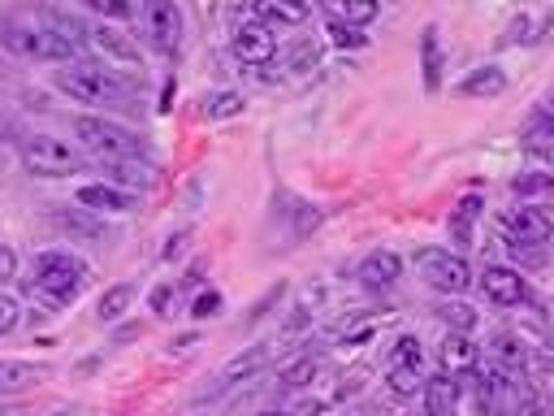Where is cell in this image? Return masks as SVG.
<instances>
[{"label":"cell","instance_id":"6da1fadb","mask_svg":"<svg viewBox=\"0 0 554 416\" xmlns=\"http://www.w3.org/2000/svg\"><path fill=\"white\" fill-rule=\"evenodd\" d=\"M74 139L83 143V152L96 156L100 165L104 161H135V156H143V139L122 122H109V117H78Z\"/></svg>","mask_w":554,"mask_h":416},{"label":"cell","instance_id":"7a4b0ae2","mask_svg":"<svg viewBox=\"0 0 554 416\" xmlns=\"http://www.w3.org/2000/svg\"><path fill=\"white\" fill-rule=\"evenodd\" d=\"M57 87L78 104H122V100H130V87L122 83V78H117L113 70H104V65H91V61H78V65H70V70H61Z\"/></svg>","mask_w":554,"mask_h":416},{"label":"cell","instance_id":"3957f363","mask_svg":"<svg viewBox=\"0 0 554 416\" xmlns=\"http://www.w3.org/2000/svg\"><path fill=\"white\" fill-rule=\"evenodd\" d=\"M83 273H87L83 260H74L70 252H39L31 291L52 299V304H70V299L83 291Z\"/></svg>","mask_w":554,"mask_h":416},{"label":"cell","instance_id":"277c9868","mask_svg":"<svg viewBox=\"0 0 554 416\" xmlns=\"http://www.w3.org/2000/svg\"><path fill=\"white\" fill-rule=\"evenodd\" d=\"M0 39H5V48H13L18 57H35V61H70L78 57V44H70L57 26H35V22H9L5 31H0Z\"/></svg>","mask_w":554,"mask_h":416},{"label":"cell","instance_id":"5b68a950","mask_svg":"<svg viewBox=\"0 0 554 416\" xmlns=\"http://www.w3.org/2000/svg\"><path fill=\"white\" fill-rule=\"evenodd\" d=\"M22 165L31 169L35 178H70L83 169V152L57 135H35L22 143Z\"/></svg>","mask_w":554,"mask_h":416},{"label":"cell","instance_id":"8992f818","mask_svg":"<svg viewBox=\"0 0 554 416\" xmlns=\"http://www.w3.org/2000/svg\"><path fill=\"white\" fill-rule=\"evenodd\" d=\"M416 269H420V278H425L433 291H442V295H464L472 286L468 260L459 252H451V247H420Z\"/></svg>","mask_w":554,"mask_h":416},{"label":"cell","instance_id":"52a82bcc","mask_svg":"<svg viewBox=\"0 0 554 416\" xmlns=\"http://www.w3.org/2000/svg\"><path fill=\"white\" fill-rule=\"evenodd\" d=\"M83 44L104 61V70H109V65H117V70H139V48L130 44L122 31H113V26H104V22L100 26H87Z\"/></svg>","mask_w":554,"mask_h":416},{"label":"cell","instance_id":"ba28073f","mask_svg":"<svg viewBox=\"0 0 554 416\" xmlns=\"http://www.w3.org/2000/svg\"><path fill=\"white\" fill-rule=\"evenodd\" d=\"M143 31L161 52H174L182 39V9L174 0H148L143 5Z\"/></svg>","mask_w":554,"mask_h":416},{"label":"cell","instance_id":"9c48e42d","mask_svg":"<svg viewBox=\"0 0 554 416\" xmlns=\"http://www.w3.org/2000/svg\"><path fill=\"white\" fill-rule=\"evenodd\" d=\"M277 52V35L269 31L265 22H243L239 31H234V57H239L243 65H269Z\"/></svg>","mask_w":554,"mask_h":416},{"label":"cell","instance_id":"30bf717a","mask_svg":"<svg viewBox=\"0 0 554 416\" xmlns=\"http://www.w3.org/2000/svg\"><path fill=\"white\" fill-rule=\"evenodd\" d=\"M481 291H485V299H494V304L511 308V304H520V299L529 295V286H524L520 269H511V265H485Z\"/></svg>","mask_w":554,"mask_h":416},{"label":"cell","instance_id":"8fae6325","mask_svg":"<svg viewBox=\"0 0 554 416\" xmlns=\"http://www.w3.org/2000/svg\"><path fill=\"white\" fill-rule=\"evenodd\" d=\"M355 278H360L368 291H390L394 282L403 278V260L390 252V247H377V252H368L360 260V269H355Z\"/></svg>","mask_w":554,"mask_h":416},{"label":"cell","instance_id":"7c38bea8","mask_svg":"<svg viewBox=\"0 0 554 416\" xmlns=\"http://www.w3.org/2000/svg\"><path fill=\"white\" fill-rule=\"evenodd\" d=\"M503 226H507V243H529V247L546 243L554 234V221L542 208H516V213L503 217Z\"/></svg>","mask_w":554,"mask_h":416},{"label":"cell","instance_id":"4fadbf2b","mask_svg":"<svg viewBox=\"0 0 554 416\" xmlns=\"http://www.w3.org/2000/svg\"><path fill=\"white\" fill-rule=\"evenodd\" d=\"M78 204L91 208V213H130L135 195L113 187V182H91V187H78Z\"/></svg>","mask_w":554,"mask_h":416},{"label":"cell","instance_id":"5bb4252c","mask_svg":"<svg viewBox=\"0 0 554 416\" xmlns=\"http://www.w3.org/2000/svg\"><path fill=\"white\" fill-rule=\"evenodd\" d=\"M256 22H265L269 31L303 26L308 22V0H256Z\"/></svg>","mask_w":554,"mask_h":416},{"label":"cell","instance_id":"9a60e30c","mask_svg":"<svg viewBox=\"0 0 554 416\" xmlns=\"http://www.w3.org/2000/svg\"><path fill=\"white\" fill-rule=\"evenodd\" d=\"M316 5L338 26H368V22H377V13H381L377 0H316Z\"/></svg>","mask_w":554,"mask_h":416},{"label":"cell","instance_id":"2e32d148","mask_svg":"<svg viewBox=\"0 0 554 416\" xmlns=\"http://www.w3.org/2000/svg\"><path fill=\"white\" fill-rule=\"evenodd\" d=\"M442 373H451V377H459V373H468V369H477V360H481V351H477V343H472L468 334H446L442 338Z\"/></svg>","mask_w":554,"mask_h":416},{"label":"cell","instance_id":"e0dca14e","mask_svg":"<svg viewBox=\"0 0 554 416\" xmlns=\"http://www.w3.org/2000/svg\"><path fill=\"white\" fill-rule=\"evenodd\" d=\"M425 416H455V399H459V382L451 373L425 377Z\"/></svg>","mask_w":554,"mask_h":416},{"label":"cell","instance_id":"ac0fdd59","mask_svg":"<svg viewBox=\"0 0 554 416\" xmlns=\"http://www.w3.org/2000/svg\"><path fill=\"white\" fill-rule=\"evenodd\" d=\"M269 360H273V343H260V347H252V351H243V356H234L226 369H221V386L247 382V377H256Z\"/></svg>","mask_w":554,"mask_h":416},{"label":"cell","instance_id":"d6986e66","mask_svg":"<svg viewBox=\"0 0 554 416\" xmlns=\"http://www.w3.org/2000/svg\"><path fill=\"white\" fill-rule=\"evenodd\" d=\"M48 377V364L35 360H0V390H26Z\"/></svg>","mask_w":554,"mask_h":416},{"label":"cell","instance_id":"ffe728a7","mask_svg":"<svg viewBox=\"0 0 554 416\" xmlns=\"http://www.w3.org/2000/svg\"><path fill=\"white\" fill-rule=\"evenodd\" d=\"M420 57H425V87L438 91L442 87V44H438V26H429L420 35Z\"/></svg>","mask_w":554,"mask_h":416},{"label":"cell","instance_id":"44dd1931","mask_svg":"<svg viewBox=\"0 0 554 416\" xmlns=\"http://www.w3.org/2000/svg\"><path fill=\"white\" fill-rule=\"evenodd\" d=\"M507 78L503 70H494V65H485V70H472L464 78V96H503Z\"/></svg>","mask_w":554,"mask_h":416},{"label":"cell","instance_id":"7402d4cb","mask_svg":"<svg viewBox=\"0 0 554 416\" xmlns=\"http://www.w3.org/2000/svg\"><path fill=\"white\" fill-rule=\"evenodd\" d=\"M390 369H425V351H420V343L412 334H399L390 347Z\"/></svg>","mask_w":554,"mask_h":416},{"label":"cell","instance_id":"603a6c76","mask_svg":"<svg viewBox=\"0 0 554 416\" xmlns=\"http://www.w3.org/2000/svg\"><path fill=\"white\" fill-rule=\"evenodd\" d=\"M130 299H135V286H109V291L100 295V304H96V312H100V321H117L122 312L130 308Z\"/></svg>","mask_w":554,"mask_h":416},{"label":"cell","instance_id":"cb8c5ba5","mask_svg":"<svg viewBox=\"0 0 554 416\" xmlns=\"http://www.w3.org/2000/svg\"><path fill=\"white\" fill-rule=\"evenodd\" d=\"M386 386L399 399H412L416 390H425V369H390L386 364Z\"/></svg>","mask_w":554,"mask_h":416},{"label":"cell","instance_id":"d4e9b609","mask_svg":"<svg viewBox=\"0 0 554 416\" xmlns=\"http://www.w3.org/2000/svg\"><path fill=\"white\" fill-rule=\"evenodd\" d=\"M494 347H498V351H494V356H498V369H507V373H520V369H524V343H520L516 334H498Z\"/></svg>","mask_w":554,"mask_h":416},{"label":"cell","instance_id":"484cf974","mask_svg":"<svg viewBox=\"0 0 554 416\" xmlns=\"http://www.w3.org/2000/svg\"><path fill=\"white\" fill-rule=\"evenodd\" d=\"M477 213H481V195H464V204H459V213H455V221H451V234H455L459 243H468Z\"/></svg>","mask_w":554,"mask_h":416},{"label":"cell","instance_id":"4316f807","mask_svg":"<svg viewBox=\"0 0 554 416\" xmlns=\"http://www.w3.org/2000/svg\"><path fill=\"white\" fill-rule=\"evenodd\" d=\"M316 369H321V364H316L312 356H299L295 364H286L277 377H282V386H308L312 377H316Z\"/></svg>","mask_w":554,"mask_h":416},{"label":"cell","instance_id":"83f0119b","mask_svg":"<svg viewBox=\"0 0 554 416\" xmlns=\"http://www.w3.org/2000/svg\"><path fill=\"white\" fill-rule=\"evenodd\" d=\"M243 113V96L239 91H221V96L208 100V117H239Z\"/></svg>","mask_w":554,"mask_h":416},{"label":"cell","instance_id":"f1b7e54d","mask_svg":"<svg viewBox=\"0 0 554 416\" xmlns=\"http://www.w3.org/2000/svg\"><path fill=\"white\" fill-rule=\"evenodd\" d=\"M18 321H22V308H18V299H13V295H5V291H0V338H5V334H13V330H18Z\"/></svg>","mask_w":554,"mask_h":416},{"label":"cell","instance_id":"f546056e","mask_svg":"<svg viewBox=\"0 0 554 416\" xmlns=\"http://www.w3.org/2000/svg\"><path fill=\"white\" fill-rule=\"evenodd\" d=\"M83 5L91 13H100V18H130V13H135L130 0H83Z\"/></svg>","mask_w":554,"mask_h":416},{"label":"cell","instance_id":"4dcf8cb0","mask_svg":"<svg viewBox=\"0 0 554 416\" xmlns=\"http://www.w3.org/2000/svg\"><path fill=\"white\" fill-rule=\"evenodd\" d=\"M329 39H334L338 48H364L368 44L360 35V26H338V22H329Z\"/></svg>","mask_w":554,"mask_h":416},{"label":"cell","instance_id":"1f68e13d","mask_svg":"<svg viewBox=\"0 0 554 416\" xmlns=\"http://www.w3.org/2000/svg\"><path fill=\"white\" fill-rule=\"evenodd\" d=\"M438 317H442V321H451V317H455L459 330H472V325H477L472 308H464V304H442V308H438Z\"/></svg>","mask_w":554,"mask_h":416},{"label":"cell","instance_id":"d6a6232c","mask_svg":"<svg viewBox=\"0 0 554 416\" xmlns=\"http://www.w3.org/2000/svg\"><path fill=\"white\" fill-rule=\"evenodd\" d=\"M217 308H221V295L217 291H204V295H195V304H191V317H217Z\"/></svg>","mask_w":554,"mask_h":416},{"label":"cell","instance_id":"836d02e7","mask_svg":"<svg viewBox=\"0 0 554 416\" xmlns=\"http://www.w3.org/2000/svg\"><path fill=\"white\" fill-rule=\"evenodd\" d=\"M537 191H554V178L542 174V178H516V195H537Z\"/></svg>","mask_w":554,"mask_h":416},{"label":"cell","instance_id":"e575fe53","mask_svg":"<svg viewBox=\"0 0 554 416\" xmlns=\"http://www.w3.org/2000/svg\"><path fill=\"white\" fill-rule=\"evenodd\" d=\"M18 278V256H13V247H0V286Z\"/></svg>","mask_w":554,"mask_h":416},{"label":"cell","instance_id":"d590c367","mask_svg":"<svg viewBox=\"0 0 554 416\" xmlns=\"http://www.w3.org/2000/svg\"><path fill=\"white\" fill-rule=\"evenodd\" d=\"M290 416H321V403H295Z\"/></svg>","mask_w":554,"mask_h":416},{"label":"cell","instance_id":"8d00e7d4","mask_svg":"<svg viewBox=\"0 0 554 416\" xmlns=\"http://www.w3.org/2000/svg\"><path fill=\"white\" fill-rule=\"evenodd\" d=\"M520 416H554V408H550V403H529Z\"/></svg>","mask_w":554,"mask_h":416},{"label":"cell","instance_id":"74e56055","mask_svg":"<svg viewBox=\"0 0 554 416\" xmlns=\"http://www.w3.org/2000/svg\"><path fill=\"white\" fill-rule=\"evenodd\" d=\"M152 304H156V308H165V304H169V286H161V291L152 295Z\"/></svg>","mask_w":554,"mask_h":416},{"label":"cell","instance_id":"f35d334b","mask_svg":"<svg viewBox=\"0 0 554 416\" xmlns=\"http://www.w3.org/2000/svg\"><path fill=\"white\" fill-rule=\"evenodd\" d=\"M48 416H87L83 408H57V412H48Z\"/></svg>","mask_w":554,"mask_h":416},{"label":"cell","instance_id":"ab89813d","mask_svg":"<svg viewBox=\"0 0 554 416\" xmlns=\"http://www.w3.org/2000/svg\"><path fill=\"white\" fill-rule=\"evenodd\" d=\"M546 135L554 139V117H546Z\"/></svg>","mask_w":554,"mask_h":416},{"label":"cell","instance_id":"60d3db41","mask_svg":"<svg viewBox=\"0 0 554 416\" xmlns=\"http://www.w3.org/2000/svg\"><path fill=\"white\" fill-rule=\"evenodd\" d=\"M550 104H554V91H550Z\"/></svg>","mask_w":554,"mask_h":416}]
</instances>
